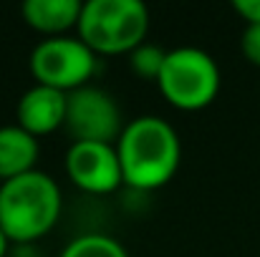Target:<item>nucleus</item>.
I'll return each mask as SVG.
<instances>
[{"label":"nucleus","mask_w":260,"mask_h":257,"mask_svg":"<svg viewBox=\"0 0 260 257\" xmlns=\"http://www.w3.org/2000/svg\"><path fill=\"white\" fill-rule=\"evenodd\" d=\"M5 252H8V235L0 230V257H5Z\"/></svg>","instance_id":"15"},{"label":"nucleus","mask_w":260,"mask_h":257,"mask_svg":"<svg viewBox=\"0 0 260 257\" xmlns=\"http://www.w3.org/2000/svg\"><path fill=\"white\" fill-rule=\"evenodd\" d=\"M233 5L248 23H260V0H235Z\"/></svg>","instance_id":"14"},{"label":"nucleus","mask_w":260,"mask_h":257,"mask_svg":"<svg viewBox=\"0 0 260 257\" xmlns=\"http://www.w3.org/2000/svg\"><path fill=\"white\" fill-rule=\"evenodd\" d=\"M18 126L30 131L33 136L51 134L66 121V91L53 86L36 84L18 98Z\"/></svg>","instance_id":"8"},{"label":"nucleus","mask_w":260,"mask_h":257,"mask_svg":"<svg viewBox=\"0 0 260 257\" xmlns=\"http://www.w3.org/2000/svg\"><path fill=\"white\" fill-rule=\"evenodd\" d=\"M63 126L74 141L111 144V141H119L126 124L121 121V108L116 98L99 86L86 84L66 93Z\"/></svg>","instance_id":"6"},{"label":"nucleus","mask_w":260,"mask_h":257,"mask_svg":"<svg viewBox=\"0 0 260 257\" xmlns=\"http://www.w3.org/2000/svg\"><path fill=\"white\" fill-rule=\"evenodd\" d=\"M96 53L81 38L48 35L30 53V71L36 81L58 91H76L96 74Z\"/></svg>","instance_id":"5"},{"label":"nucleus","mask_w":260,"mask_h":257,"mask_svg":"<svg viewBox=\"0 0 260 257\" xmlns=\"http://www.w3.org/2000/svg\"><path fill=\"white\" fill-rule=\"evenodd\" d=\"M38 152H41L38 136H33L18 124L0 126V176L3 181L36 169Z\"/></svg>","instance_id":"9"},{"label":"nucleus","mask_w":260,"mask_h":257,"mask_svg":"<svg viewBox=\"0 0 260 257\" xmlns=\"http://www.w3.org/2000/svg\"><path fill=\"white\" fill-rule=\"evenodd\" d=\"M167 51L157 43H139L134 51H129V63L134 68L137 76L142 79H159V71L165 66Z\"/></svg>","instance_id":"12"},{"label":"nucleus","mask_w":260,"mask_h":257,"mask_svg":"<svg viewBox=\"0 0 260 257\" xmlns=\"http://www.w3.org/2000/svg\"><path fill=\"white\" fill-rule=\"evenodd\" d=\"M61 257H129L124 245L116 242L114 237L109 235H81V237H74L66 247Z\"/></svg>","instance_id":"11"},{"label":"nucleus","mask_w":260,"mask_h":257,"mask_svg":"<svg viewBox=\"0 0 260 257\" xmlns=\"http://www.w3.org/2000/svg\"><path fill=\"white\" fill-rule=\"evenodd\" d=\"M116 154L129 187L157 189L167 184L179 167L182 144L174 126L162 116H139L124 126Z\"/></svg>","instance_id":"1"},{"label":"nucleus","mask_w":260,"mask_h":257,"mask_svg":"<svg viewBox=\"0 0 260 257\" xmlns=\"http://www.w3.org/2000/svg\"><path fill=\"white\" fill-rule=\"evenodd\" d=\"M20 10L28 25L48 35H58L71 25H79L84 3L81 0H25Z\"/></svg>","instance_id":"10"},{"label":"nucleus","mask_w":260,"mask_h":257,"mask_svg":"<svg viewBox=\"0 0 260 257\" xmlns=\"http://www.w3.org/2000/svg\"><path fill=\"white\" fill-rule=\"evenodd\" d=\"M240 46H243V53L250 63L260 66V23H248L245 30H243V38H240Z\"/></svg>","instance_id":"13"},{"label":"nucleus","mask_w":260,"mask_h":257,"mask_svg":"<svg viewBox=\"0 0 260 257\" xmlns=\"http://www.w3.org/2000/svg\"><path fill=\"white\" fill-rule=\"evenodd\" d=\"M157 84L172 106L194 111L207 106L217 96L220 68L207 51L194 46H179L167 51Z\"/></svg>","instance_id":"4"},{"label":"nucleus","mask_w":260,"mask_h":257,"mask_svg":"<svg viewBox=\"0 0 260 257\" xmlns=\"http://www.w3.org/2000/svg\"><path fill=\"white\" fill-rule=\"evenodd\" d=\"M76 28L93 53H124L144 43L149 10L142 0H88Z\"/></svg>","instance_id":"3"},{"label":"nucleus","mask_w":260,"mask_h":257,"mask_svg":"<svg viewBox=\"0 0 260 257\" xmlns=\"http://www.w3.org/2000/svg\"><path fill=\"white\" fill-rule=\"evenodd\" d=\"M61 214V189L46 171H25L0 184V230L28 242L46 235Z\"/></svg>","instance_id":"2"},{"label":"nucleus","mask_w":260,"mask_h":257,"mask_svg":"<svg viewBox=\"0 0 260 257\" xmlns=\"http://www.w3.org/2000/svg\"><path fill=\"white\" fill-rule=\"evenodd\" d=\"M66 169L76 187L91 194L114 192L124 181L116 144L101 141H74L66 152Z\"/></svg>","instance_id":"7"}]
</instances>
